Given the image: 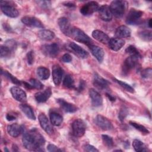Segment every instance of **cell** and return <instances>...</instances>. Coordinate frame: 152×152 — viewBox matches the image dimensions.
Here are the masks:
<instances>
[{"label": "cell", "instance_id": "cell-30", "mask_svg": "<svg viewBox=\"0 0 152 152\" xmlns=\"http://www.w3.org/2000/svg\"><path fill=\"white\" fill-rule=\"evenodd\" d=\"M38 36L42 40L49 41L54 39L55 35L53 31L49 30L43 29L38 32Z\"/></svg>", "mask_w": 152, "mask_h": 152}, {"label": "cell", "instance_id": "cell-17", "mask_svg": "<svg viewBox=\"0 0 152 152\" xmlns=\"http://www.w3.org/2000/svg\"><path fill=\"white\" fill-rule=\"evenodd\" d=\"M58 23L61 31L65 35L69 36L72 27H71L69 20L65 17H61L58 19Z\"/></svg>", "mask_w": 152, "mask_h": 152}, {"label": "cell", "instance_id": "cell-36", "mask_svg": "<svg viewBox=\"0 0 152 152\" xmlns=\"http://www.w3.org/2000/svg\"><path fill=\"white\" fill-rule=\"evenodd\" d=\"M138 36L145 41H150L151 40V31L150 30L141 31L138 33Z\"/></svg>", "mask_w": 152, "mask_h": 152}, {"label": "cell", "instance_id": "cell-46", "mask_svg": "<svg viewBox=\"0 0 152 152\" xmlns=\"http://www.w3.org/2000/svg\"><path fill=\"white\" fill-rule=\"evenodd\" d=\"M84 150L86 151H88V152L99 151V150H97L94 146L90 145V144H86V145H84Z\"/></svg>", "mask_w": 152, "mask_h": 152}, {"label": "cell", "instance_id": "cell-43", "mask_svg": "<svg viewBox=\"0 0 152 152\" xmlns=\"http://www.w3.org/2000/svg\"><path fill=\"white\" fill-rule=\"evenodd\" d=\"M27 63L29 65H31L34 62V53L33 51H30L27 54Z\"/></svg>", "mask_w": 152, "mask_h": 152}, {"label": "cell", "instance_id": "cell-7", "mask_svg": "<svg viewBox=\"0 0 152 152\" xmlns=\"http://www.w3.org/2000/svg\"><path fill=\"white\" fill-rule=\"evenodd\" d=\"M86 128L85 122L81 119H77L72 124V134L77 137H81L84 135Z\"/></svg>", "mask_w": 152, "mask_h": 152}, {"label": "cell", "instance_id": "cell-29", "mask_svg": "<svg viewBox=\"0 0 152 152\" xmlns=\"http://www.w3.org/2000/svg\"><path fill=\"white\" fill-rule=\"evenodd\" d=\"M20 108L28 118L31 120L36 119L34 113L31 106L27 104H21L20 105Z\"/></svg>", "mask_w": 152, "mask_h": 152}, {"label": "cell", "instance_id": "cell-26", "mask_svg": "<svg viewBox=\"0 0 152 152\" xmlns=\"http://www.w3.org/2000/svg\"><path fill=\"white\" fill-rule=\"evenodd\" d=\"M92 36L96 40L103 44H107L110 40L107 34L99 30H94L92 32Z\"/></svg>", "mask_w": 152, "mask_h": 152}, {"label": "cell", "instance_id": "cell-44", "mask_svg": "<svg viewBox=\"0 0 152 152\" xmlns=\"http://www.w3.org/2000/svg\"><path fill=\"white\" fill-rule=\"evenodd\" d=\"M47 149L49 151H61L62 150L54 144H49L47 146Z\"/></svg>", "mask_w": 152, "mask_h": 152}, {"label": "cell", "instance_id": "cell-6", "mask_svg": "<svg viewBox=\"0 0 152 152\" xmlns=\"http://www.w3.org/2000/svg\"><path fill=\"white\" fill-rule=\"evenodd\" d=\"M143 12L141 11L132 8L128 12L126 18V23L130 25L138 24L141 23L140 18L142 16Z\"/></svg>", "mask_w": 152, "mask_h": 152}, {"label": "cell", "instance_id": "cell-42", "mask_svg": "<svg viewBox=\"0 0 152 152\" xmlns=\"http://www.w3.org/2000/svg\"><path fill=\"white\" fill-rule=\"evenodd\" d=\"M151 74H152V70L150 68H146L142 70L141 72V77L143 78H150L151 77Z\"/></svg>", "mask_w": 152, "mask_h": 152}, {"label": "cell", "instance_id": "cell-19", "mask_svg": "<svg viewBox=\"0 0 152 152\" xmlns=\"http://www.w3.org/2000/svg\"><path fill=\"white\" fill-rule=\"evenodd\" d=\"M24 130V126L23 125H18L17 123L12 124L7 126V132L8 134L14 138L19 136L22 132H23Z\"/></svg>", "mask_w": 152, "mask_h": 152}, {"label": "cell", "instance_id": "cell-25", "mask_svg": "<svg viewBox=\"0 0 152 152\" xmlns=\"http://www.w3.org/2000/svg\"><path fill=\"white\" fill-rule=\"evenodd\" d=\"M89 47L92 55L96 58V59L99 62H102L103 60L104 55V52L103 49L98 46L93 45H90Z\"/></svg>", "mask_w": 152, "mask_h": 152}, {"label": "cell", "instance_id": "cell-11", "mask_svg": "<svg viewBox=\"0 0 152 152\" xmlns=\"http://www.w3.org/2000/svg\"><path fill=\"white\" fill-rule=\"evenodd\" d=\"M138 57L135 56H129L124 62L122 71L124 74H127L132 69H133L137 64Z\"/></svg>", "mask_w": 152, "mask_h": 152}, {"label": "cell", "instance_id": "cell-8", "mask_svg": "<svg viewBox=\"0 0 152 152\" xmlns=\"http://www.w3.org/2000/svg\"><path fill=\"white\" fill-rule=\"evenodd\" d=\"M42 52L46 56L49 58L56 57L59 52V47L56 43L44 45L42 46Z\"/></svg>", "mask_w": 152, "mask_h": 152}, {"label": "cell", "instance_id": "cell-15", "mask_svg": "<svg viewBox=\"0 0 152 152\" xmlns=\"http://www.w3.org/2000/svg\"><path fill=\"white\" fill-rule=\"evenodd\" d=\"M95 122L96 125L103 130H110L113 127L111 122L107 118L101 115H97Z\"/></svg>", "mask_w": 152, "mask_h": 152}, {"label": "cell", "instance_id": "cell-2", "mask_svg": "<svg viewBox=\"0 0 152 152\" xmlns=\"http://www.w3.org/2000/svg\"><path fill=\"white\" fill-rule=\"evenodd\" d=\"M69 37H71L77 42L86 44L88 46L93 45V41L90 37L78 28L72 27Z\"/></svg>", "mask_w": 152, "mask_h": 152}, {"label": "cell", "instance_id": "cell-35", "mask_svg": "<svg viewBox=\"0 0 152 152\" xmlns=\"http://www.w3.org/2000/svg\"><path fill=\"white\" fill-rule=\"evenodd\" d=\"M125 52L129 54L130 56H135L138 58H141V56L140 52L137 50L136 48L133 45H130L125 49Z\"/></svg>", "mask_w": 152, "mask_h": 152}, {"label": "cell", "instance_id": "cell-4", "mask_svg": "<svg viewBox=\"0 0 152 152\" xmlns=\"http://www.w3.org/2000/svg\"><path fill=\"white\" fill-rule=\"evenodd\" d=\"M17 48V42L13 39H10L1 46V57L5 58L10 56Z\"/></svg>", "mask_w": 152, "mask_h": 152}, {"label": "cell", "instance_id": "cell-34", "mask_svg": "<svg viewBox=\"0 0 152 152\" xmlns=\"http://www.w3.org/2000/svg\"><path fill=\"white\" fill-rule=\"evenodd\" d=\"M63 86L68 88H72L74 87V80L70 75H66L63 80Z\"/></svg>", "mask_w": 152, "mask_h": 152}, {"label": "cell", "instance_id": "cell-38", "mask_svg": "<svg viewBox=\"0 0 152 152\" xmlns=\"http://www.w3.org/2000/svg\"><path fill=\"white\" fill-rule=\"evenodd\" d=\"M1 74H4L5 75V77H6L7 78H8L14 84H17V85H21V82L17 78L14 77L13 75H12L10 73L7 72V71H3L2 69H1Z\"/></svg>", "mask_w": 152, "mask_h": 152}, {"label": "cell", "instance_id": "cell-33", "mask_svg": "<svg viewBox=\"0 0 152 152\" xmlns=\"http://www.w3.org/2000/svg\"><path fill=\"white\" fill-rule=\"evenodd\" d=\"M132 146L136 151H146L145 145L140 140L135 139L132 142Z\"/></svg>", "mask_w": 152, "mask_h": 152}, {"label": "cell", "instance_id": "cell-39", "mask_svg": "<svg viewBox=\"0 0 152 152\" xmlns=\"http://www.w3.org/2000/svg\"><path fill=\"white\" fill-rule=\"evenodd\" d=\"M114 80L115 82H116L118 84H119L122 87H123L125 90H126L127 91H129L131 93H134V89L133 87H132L130 85L128 84L127 83H125V82H123L121 80H118L116 78H114Z\"/></svg>", "mask_w": 152, "mask_h": 152}, {"label": "cell", "instance_id": "cell-51", "mask_svg": "<svg viewBox=\"0 0 152 152\" xmlns=\"http://www.w3.org/2000/svg\"><path fill=\"white\" fill-rule=\"evenodd\" d=\"M148 27H149L150 28H151V18L148 20Z\"/></svg>", "mask_w": 152, "mask_h": 152}, {"label": "cell", "instance_id": "cell-48", "mask_svg": "<svg viewBox=\"0 0 152 152\" xmlns=\"http://www.w3.org/2000/svg\"><path fill=\"white\" fill-rule=\"evenodd\" d=\"M6 119L8 121H12L16 119V116L15 115H13L12 113H8L6 115Z\"/></svg>", "mask_w": 152, "mask_h": 152}, {"label": "cell", "instance_id": "cell-28", "mask_svg": "<svg viewBox=\"0 0 152 152\" xmlns=\"http://www.w3.org/2000/svg\"><path fill=\"white\" fill-rule=\"evenodd\" d=\"M131 33L130 29L124 25L118 27L115 31V36L120 39L129 37L131 36Z\"/></svg>", "mask_w": 152, "mask_h": 152}, {"label": "cell", "instance_id": "cell-32", "mask_svg": "<svg viewBox=\"0 0 152 152\" xmlns=\"http://www.w3.org/2000/svg\"><path fill=\"white\" fill-rule=\"evenodd\" d=\"M37 75L42 80H48L50 76V71L47 68L40 66L37 69Z\"/></svg>", "mask_w": 152, "mask_h": 152}, {"label": "cell", "instance_id": "cell-49", "mask_svg": "<svg viewBox=\"0 0 152 152\" xmlns=\"http://www.w3.org/2000/svg\"><path fill=\"white\" fill-rule=\"evenodd\" d=\"M86 84L85 81H84V80H81V81H80V85H79L78 88V90L79 91L83 90L85 88V87L86 86Z\"/></svg>", "mask_w": 152, "mask_h": 152}, {"label": "cell", "instance_id": "cell-13", "mask_svg": "<svg viewBox=\"0 0 152 152\" xmlns=\"http://www.w3.org/2000/svg\"><path fill=\"white\" fill-rule=\"evenodd\" d=\"M21 21L25 25L31 27H37V28H43L44 26L42 22L39 20L38 18L31 17V16H25L21 18Z\"/></svg>", "mask_w": 152, "mask_h": 152}, {"label": "cell", "instance_id": "cell-14", "mask_svg": "<svg viewBox=\"0 0 152 152\" xmlns=\"http://www.w3.org/2000/svg\"><path fill=\"white\" fill-rule=\"evenodd\" d=\"M10 92L14 99L20 102H24L27 100L26 92L19 87L14 86L10 88Z\"/></svg>", "mask_w": 152, "mask_h": 152}, {"label": "cell", "instance_id": "cell-23", "mask_svg": "<svg viewBox=\"0 0 152 152\" xmlns=\"http://www.w3.org/2000/svg\"><path fill=\"white\" fill-rule=\"evenodd\" d=\"M93 84L97 88L105 90L108 87L109 82L97 74H95L93 79Z\"/></svg>", "mask_w": 152, "mask_h": 152}, {"label": "cell", "instance_id": "cell-16", "mask_svg": "<svg viewBox=\"0 0 152 152\" xmlns=\"http://www.w3.org/2000/svg\"><path fill=\"white\" fill-rule=\"evenodd\" d=\"M64 75V70L59 65H54L52 66V78L54 84L59 86L62 81Z\"/></svg>", "mask_w": 152, "mask_h": 152}, {"label": "cell", "instance_id": "cell-27", "mask_svg": "<svg viewBox=\"0 0 152 152\" xmlns=\"http://www.w3.org/2000/svg\"><path fill=\"white\" fill-rule=\"evenodd\" d=\"M49 118L50 121L52 125L53 126H59L62 121H63V117L58 112L51 110L49 112Z\"/></svg>", "mask_w": 152, "mask_h": 152}, {"label": "cell", "instance_id": "cell-52", "mask_svg": "<svg viewBox=\"0 0 152 152\" xmlns=\"http://www.w3.org/2000/svg\"><path fill=\"white\" fill-rule=\"evenodd\" d=\"M4 150H5V151H8V150L7 148H5Z\"/></svg>", "mask_w": 152, "mask_h": 152}, {"label": "cell", "instance_id": "cell-24", "mask_svg": "<svg viewBox=\"0 0 152 152\" xmlns=\"http://www.w3.org/2000/svg\"><path fill=\"white\" fill-rule=\"evenodd\" d=\"M51 94H52L51 90L50 88H48L45 89L43 91H41L36 93L34 95V97L38 103H44L48 100V99L50 97Z\"/></svg>", "mask_w": 152, "mask_h": 152}, {"label": "cell", "instance_id": "cell-50", "mask_svg": "<svg viewBox=\"0 0 152 152\" xmlns=\"http://www.w3.org/2000/svg\"><path fill=\"white\" fill-rule=\"evenodd\" d=\"M106 96L108 97V98L109 99V100H111V101H115V97L112 96L111 94H108V93H106Z\"/></svg>", "mask_w": 152, "mask_h": 152}, {"label": "cell", "instance_id": "cell-47", "mask_svg": "<svg viewBox=\"0 0 152 152\" xmlns=\"http://www.w3.org/2000/svg\"><path fill=\"white\" fill-rule=\"evenodd\" d=\"M36 2L41 5L42 7H48L50 5V1H36Z\"/></svg>", "mask_w": 152, "mask_h": 152}, {"label": "cell", "instance_id": "cell-21", "mask_svg": "<svg viewBox=\"0 0 152 152\" xmlns=\"http://www.w3.org/2000/svg\"><path fill=\"white\" fill-rule=\"evenodd\" d=\"M89 95L91 99V104L93 106L99 107L102 104L103 99L96 90L91 88L89 91Z\"/></svg>", "mask_w": 152, "mask_h": 152}, {"label": "cell", "instance_id": "cell-10", "mask_svg": "<svg viewBox=\"0 0 152 152\" xmlns=\"http://www.w3.org/2000/svg\"><path fill=\"white\" fill-rule=\"evenodd\" d=\"M68 47L69 50L72 52L74 54H75L80 58H87L88 56V53L85 49L82 48L81 46H80L75 43L70 42L68 45Z\"/></svg>", "mask_w": 152, "mask_h": 152}, {"label": "cell", "instance_id": "cell-40", "mask_svg": "<svg viewBox=\"0 0 152 152\" xmlns=\"http://www.w3.org/2000/svg\"><path fill=\"white\" fill-rule=\"evenodd\" d=\"M102 140L104 143V144L107 146V147H112L113 145V139L111 137L107 135H102Z\"/></svg>", "mask_w": 152, "mask_h": 152}, {"label": "cell", "instance_id": "cell-18", "mask_svg": "<svg viewBox=\"0 0 152 152\" xmlns=\"http://www.w3.org/2000/svg\"><path fill=\"white\" fill-rule=\"evenodd\" d=\"M100 18L104 21H109L112 19V14L110 8L107 5L101 6L98 9Z\"/></svg>", "mask_w": 152, "mask_h": 152}, {"label": "cell", "instance_id": "cell-37", "mask_svg": "<svg viewBox=\"0 0 152 152\" xmlns=\"http://www.w3.org/2000/svg\"><path fill=\"white\" fill-rule=\"evenodd\" d=\"M129 124H130L131 125H132L133 127H134L136 129L138 130L139 131L141 132L142 133L149 134V131L144 126H143V125H142L141 124H139L138 123H136V122H132V121H130Z\"/></svg>", "mask_w": 152, "mask_h": 152}, {"label": "cell", "instance_id": "cell-22", "mask_svg": "<svg viewBox=\"0 0 152 152\" xmlns=\"http://www.w3.org/2000/svg\"><path fill=\"white\" fill-rule=\"evenodd\" d=\"M109 48L113 51H118L120 50L125 45V41L122 39L113 37L110 39L109 43Z\"/></svg>", "mask_w": 152, "mask_h": 152}, {"label": "cell", "instance_id": "cell-1", "mask_svg": "<svg viewBox=\"0 0 152 152\" xmlns=\"http://www.w3.org/2000/svg\"><path fill=\"white\" fill-rule=\"evenodd\" d=\"M23 144L24 147L32 151L39 150L45 142L44 137L36 129H31L30 131L25 132L22 138Z\"/></svg>", "mask_w": 152, "mask_h": 152}, {"label": "cell", "instance_id": "cell-41", "mask_svg": "<svg viewBox=\"0 0 152 152\" xmlns=\"http://www.w3.org/2000/svg\"><path fill=\"white\" fill-rule=\"evenodd\" d=\"M128 111L127 109L125 107H122L120 109V111L118 114V118L120 120V121L121 122L124 121V120L125 119L126 116L128 115Z\"/></svg>", "mask_w": 152, "mask_h": 152}, {"label": "cell", "instance_id": "cell-3", "mask_svg": "<svg viewBox=\"0 0 152 152\" xmlns=\"http://www.w3.org/2000/svg\"><path fill=\"white\" fill-rule=\"evenodd\" d=\"M125 2L124 1L115 0L113 1L110 5V10L116 18H121L122 17L125 11Z\"/></svg>", "mask_w": 152, "mask_h": 152}, {"label": "cell", "instance_id": "cell-20", "mask_svg": "<svg viewBox=\"0 0 152 152\" xmlns=\"http://www.w3.org/2000/svg\"><path fill=\"white\" fill-rule=\"evenodd\" d=\"M56 101L61 109L65 112L74 113L77 110V107L76 106L68 102H66L62 99H58Z\"/></svg>", "mask_w": 152, "mask_h": 152}, {"label": "cell", "instance_id": "cell-9", "mask_svg": "<svg viewBox=\"0 0 152 152\" xmlns=\"http://www.w3.org/2000/svg\"><path fill=\"white\" fill-rule=\"evenodd\" d=\"M99 4L96 1H90L84 4L80 8V12L85 16L90 15L94 12L98 11Z\"/></svg>", "mask_w": 152, "mask_h": 152}, {"label": "cell", "instance_id": "cell-31", "mask_svg": "<svg viewBox=\"0 0 152 152\" xmlns=\"http://www.w3.org/2000/svg\"><path fill=\"white\" fill-rule=\"evenodd\" d=\"M23 84L24 86L28 88H36L41 90L43 88V84L40 81L34 78L30 79L28 83L24 81L23 82Z\"/></svg>", "mask_w": 152, "mask_h": 152}, {"label": "cell", "instance_id": "cell-12", "mask_svg": "<svg viewBox=\"0 0 152 152\" xmlns=\"http://www.w3.org/2000/svg\"><path fill=\"white\" fill-rule=\"evenodd\" d=\"M39 121L42 128L49 134H52L53 132L52 124L49 122L47 116L44 113H40L38 117Z\"/></svg>", "mask_w": 152, "mask_h": 152}, {"label": "cell", "instance_id": "cell-5", "mask_svg": "<svg viewBox=\"0 0 152 152\" xmlns=\"http://www.w3.org/2000/svg\"><path fill=\"white\" fill-rule=\"evenodd\" d=\"M9 1L1 2V10L2 12L7 16L11 18H15L18 15V10Z\"/></svg>", "mask_w": 152, "mask_h": 152}, {"label": "cell", "instance_id": "cell-45", "mask_svg": "<svg viewBox=\"0 0 152 152\" xmlns=\"http://www.w3.org/2000/svg\"><path fill=\"white\" fill-rule=\"evenodd\" d=\"M61 61L65 63H68L71 62L72 61V57L69 53H65L61 58Z\"/></svg>", "mask_w": 152, "mask_h": 152}]
</instances>
